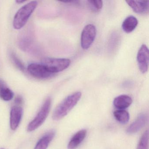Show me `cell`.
<instances>
[{"mask_svg":"<svg viewBox=\"0 0 149 149\" xmlns=\"http://www.w3.org/2000/svg\"><path fill=\"white\" fill-rule=\"evenodd\" d=\"M81 95V93L77 91L65 98L55 109L53 113V119L58 121L67 116L79 102Z\"/></svg>","mask_w":149,"mask_h":149,"instance_id":"1","label":"cell"},{"mask_svg":"<svg viewBox=\"0 0 149 149\" xmlns=\"http://www.w3.org/2000/svg\"><path fill=\"white\" fill-rule=\"evenodd\" d=\"M37 6L38 2L36 1H33L19 8L14 17L13 21L14 28L19 30L24 27Z\"/></svg>","mask_w":149,"mask_h":149,"instance_id":"2","label":"cell"},{"mask_svg":"<svg viewBox=\"0 0 149 149\" xmlns=\"http://www.w3.org/2000/svg\"><path fill=\"white\" fill-rule=\"evenodd\" d=\"M70 63L68 59L46 57L42 60L41 64L49 72L54 74L68 68Z\"/></svg>","mask_w":149,"mask_h":149,"instance_id":"3","label":"cell"},{"mask_svg":"<svg viewBox=\"0 0 149 149\" xmlns=\"http://www.w3.org/2000/svg\"><path fill=\"white\" fill-rule=\"evenodd\" d=\"M51 105V98L48 97L46 99L37 116L29 124L27 128L28 131H33L39 128L43 123L48 116Z\"/></svg>","mask_w":149,"mask_h":149,"instance_id":"4","label":"cell"},{"mask_svg":"<svg viewBox=\"0 0 149 149\" xmlns=\"http://www.w3.org/2000/svg\"><path fill=\"white\" fill-rule=\"evenodd\" d=\"M96 29L93 24H88L84 28L81 35V46L84 49H88L94 42L96 36Z\"/></svg>","mask_w":149,"mask_h":149,"instance_id":"5","label":"cell"},{"mask_svg":"<svg viewBox=\"0 0 149 149\" xmlns=\"http://www.w3.org/2000/svg\"><path fill=\"white\" fill-rule=\"evenodd\" d=\"M149 52L146 45L143 44L140 47L137 56L138 65L140 72L143 74L146 73L149 66Z\"/></svg>","mask_w":149,"mask_h":149,"instance_id":"6","label":"cell"},{"mask_svg":"<svg viewBox=\"0 0 149 149\" xmlns=\"http://www.w3.org/2000/svg\"><path fill=\"white\" fill-rule=\"evenodd\" d=\"M27 70L31 76L38 79H47L54 75L49 72L41 64L39 63H31L28 66Z\"/></svg>","mask_w":149,"mask_h":149,"instance_id":"7","label":"cell"},{"mask_svg":"<svg viewBox=\"0 0 149 149\" xmlns=\"http://www.w3.org/2000/svg\"><path fill=\"white\" fill-rule=\"evenodd\" d=\"M126 3L135 13L139 14H147L149 13V1H126Z\"/></svg>","mask_w":149,"mask_h":149,"instance_id":"8","label":"cell"},{"mask_svg":"<svg viewBox=\"0 0 149 149\" xmlns=\"http://www.w3.org/2000/svg\"><path fill=\"white\" fill-rule=\"evenodd\" d=\"M148 121V116L144 113L140 114L136 121L131 124L126 130V132L129 134L136 133L145 125Z\"/></svg>","mask_w":149,"mask_h":149,"instance_id":"9","label":"cell"},{"mask_svg":"<svg viewBox=\"0 0 149 149\" xmlns=\"http://www.w3.org/2000/svg\"><path fill=\"white\" fill-rule=\"evenodd\" d=\"M23 110L20 106H13L10 113V127L13 130H16L22 118Z\"/></svg>","mask_w":149,"mask_h":149,"instance_id":"10","label":"cell"},{"mask_svg":"<svg viewBox=\"0 0 149 149\" xmlns=\"http://www.w3.org/2000/svg\"><path fill=\"white\" fill-rule=\"evenodd\" d=\"M87 135V130H82L77 132L70 139L68 145V149H76L84 141Z\"/></svg>","mask_w":149,"mask_h":149,"instance_id":"11","label":"cell"},{"mask_svg":"<svg viewBox=\"0 0 149 149\" xmlns=\"http://www.w3.org/2000/svg\"><path fill=\"white\" fill-rule=\"evenodd\" d=\"M132 100L130 97L125 95H121L114 99L113 104L117 109L123 110L130 106Z\"/></svg>","mask_w":149,"mask_h":149,"instance_id":"12","label":"cell"},{"mask_svg":"<svg viewBox=\"0 0 149 149\" xmlns=\"http://www.w3.org/2000/svg\"><path fill=\"white\" fill-rule=\"evenodd\" d=\"M55 135V132L53 130L47 132L39 140L34 149H47Z\"/></svg>","mask_w":149,"mask_h":149,"instance_id":"13","label":"cell"},{"mask_svg":"<svg viewBox=\"0 0 149 149\" xmlns=\"http://www.w3.org/2000/svg\"><path fill=\"white\" fill-rule=\"evenodd\" d=\"M138 21L136 17L130 15L127 17L123 22L122 28L125 33H130L132 32L137 26Z\"/></svg>","mask_w":149,"mask_h":149,"instance_id":"14","label":"cell"},{"mask_svg":"<svg viewBox=\"0 0 149 149\" xmlns=\"http://www.w3.org/2000/svg\"><path fill=\"white\" fill-rule=\"evenodd\" d=\"M114 117L120 123L125 124L129 122L130 116L129 112L124 110H118L114 111Z\"/></svg>","mask_w":149,"mask_h":149,"instance_id":"15","label":"cell"},{"mask_svg":"<svg viewBox=\"0 0 149 149\" xmlns=\"http://www.w3.org/2000/svg\"><path fill=\"white\" fill-rule=\"evenodd\" d=\"M13 97V92L7 87L6 84L0 86V98L5 101H9L12 100Z\"/></svg>","mask_w":149,"mask_h":149,"instance_id":"16","label":"cell"},{"mask_svg":"<svg viewBox=\"0 0 149 149\" xmlns=\"http://www.w3.org/2000/svg\"><path fill=\"white\" fill-rule=\"evenodd\" d=\"M149 144V132L146 131L142 135L137 149H148Z\"/></svg>","mask_w":149,"mask_h":149,"instance_id":"17","label":"cell"},{"mask_svg":"<svg viewBox=\"0 0 149 149\" xmlns=\"http://www.w3.org/2000/svg\"><path fill=\"white\" fill-rule=\"evenodd\" d=\"M88 2L91 8L95 12L101 10L103 7V1L101 0L88 1Z\"/></svg>","mask_w":149,"mask_h":149,"instance_id":"18","label":"cell"},{"mask_svg":"<svg viewBox=\"0 0 149 149\" xmlns=\"http://www.w3.org/2000/svg\"><path fill=\"white\" fill-rule=\"evenodd\" d=\"M11 57H12L13 62L15 64V66L17 67V68L22 71H24L25 69L24 64L17 57V56L15 55V54L12 53V54H11Z\"/></svg>","mask_w":149,"mask_h":149,"instance_id":"19","label":"cell"},{"mask_svg":"<svg viewBox=\"0 0 149 149\" xmlns=\"http://www.w3.org/2000/svg\"><path fill=\"white\" fill-rule=\"evenodd\" d=\"M22 101H23V100H22V97L20 96H17V97L15 98V103L19 104L22 103Z\"/></svg>","mask_w":149,"mask_h":149,"instance_id":"20","label":"cell"},{"mask_svg":"<svg viewBox=\"0 0 149 149\" xmlns=\"http://www.w3.org/2000/svg\"><path fill=\"white\" fill-rule=\"evenodd\" d=\"M25 2H26L25 1H21V0H17L16 1V3L19 4H22V3H24Z\"/></svg>","mask_w":149,"mask_h":149,"instance_id":"21","label":"cell"}]
</instances>
